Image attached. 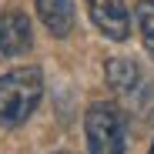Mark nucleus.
Wrapping results in <instances>:
<instances>
[{"label":"nucleus","instance_id":"1","mask_svg":"<svg viewBox=\"0 0 154 154\" xmlns=\"http://www.w3.org/2000/svg\"><path fill=\"white\" fill-rule=\"evenodd\" d=\"M44 97V74L40 67H14L0 74V127H20Z\"/></svg>","mask_w":154,"mask_h":154},{"label":"nucleus","instance_id":"2","mask_svg":"<svg viewBox=\"0 0 154 154\" xmlns=\"http://www.w3.org/2000/svg\"><path fill=\"white\" fill-rule=\"evenodd\" d=\"M84 134H87L91 154H127L124 151V117L117 104H111V100H97L87 107Z\"/></svg>","mask_w":154,"mask_h":154},{"label":"nucleus","instance_id":"3","mask_svg":"<svg viewBox=\"0 0 154 154\" xmlns=\"http://www.w3.org/2000/svg\"><path fill=\"white\" fill-rule=\"evenodd\" d=\"M34 47V27H30V17L10 7V10H0V60H14L23 57L27 50Z\"/></svg>","mask_w":154,"mask_h":154},{"label":"nucleus","instance_id":"4","mask_svg":"<svg viewBox=\"0 0 154 154\" xmlns=\"http://www.w3.org/2000/svg\"><path fill=\"white\" fill-rule=\"evenodd\" d=\"M87 10L94 27L104 34L107 40H127L131 37V10L124 0H87Z\"/></svg>","mask_w":154,"mask_h":154},{"label":"nucleus","instance_id":"5","mask_svg":"<svg viewBox=\"0 0 154 154\" xmlns=\"http://www.w3.org/2000/svg\"><path fill=\"white\" fill-rule=\"evenodd\" d=\"M34 7H37V17L40 23L50 30V37H70L74 30V0H34Z\"/></svg>","mask_w":154,"mask_h":154},{"label":"nucleus","instance_id":"6","mask_svg":"<svg viewBox=\"0 0 154 154\" xmlns=\"http://www.w3.org/2000/svg\"><path fill=\"white\" fill-rule=\"evenodd\" d=\"M104 77H107V87L124 94V97H131L144 81H141V70L134 60H127V57H111L104 64Z\"/></svg>","mask_w":154,"mask_h":154},{"label":"nucleus","instance_id":"7","mask_svg":"<svg viewBox=\"0 0 154 154\" xmlns=\"http://www.w3.org/2000/svg\"><path fill=\"white\" fill-rule=\"evenodd\" d=\"M134 17H137V30L144 37V50L154 60V0H141L134 7Z\"/></svg>","mask_w":154,"mask_h":154},{"label":"nucleus","instance_id":"8","mask_svg":"<svg viewBox=\"0 0 154 154\" xmlns=\"http://www.w3.org/2000/svg\"><path fill=\"white\" fill-rule=\"evenodd\" d=\"M147 154H154V144H151V151H147Z\"/></svg>","mask_w":154,"mask_h":154},{"label":"nucleus","instance_id":"9","mask_svg":"<svg viewBox=\"0 0 154 154\" xmlns=\"http://www.w3.org/2000/svg\"><path fill=\"white\" fill-rule=\"evenodd\" d=\"M60 154H70V151H60Z\"/></svg>","mask_w":154,"mask_h":154}]
</instances>
